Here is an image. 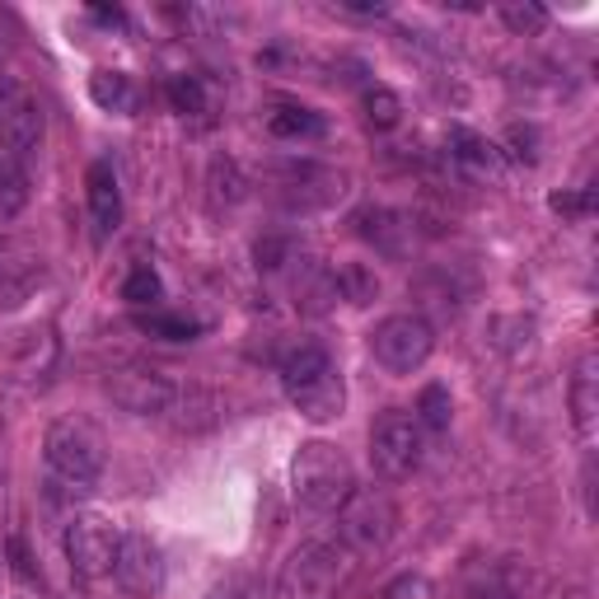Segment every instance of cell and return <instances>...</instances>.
<instances>
[{
    "mask_svg": "<svg viewBox=\"0 0 599 599\" xmlns=\"http://www.w3.org/2000/svg\"><path fill=\"white\" fill-rule=\"evenodd\" d=\"M417 300H422V305L426 309H436V314H445V318H455V286H449V291H432V286H426V276H422V282H417Z\"/></svg>",
    "mask_w": 599,
    "mask_h": 599,
    "instance_id": "obj_33",
    "label": "cell"
},
{
    "mask_svg": "<svg viewBox=\"0 0 599 599\" xmlns=\"http://www.w3.org/2000/svg\"><path fill=\"white\" fill-rule=\"evenodd\" d=\"M548 206L558 211V216H590V211H595V197H590V192H552Z\"/></svg>",
    "mask_w": 599,
    "mask_h": 599,
    "instance_id": "obj_32",
    "label": "cell"
},
{
    "mask_svg": "<svg viewBox=\"0 0 599 599\" xmlns=\"http://www.w3.org/2000/svg\"><path fill=\"white\" fill-rule=\"evenodd\" d=\"M595 417H599V375H595V356H581V366L571 375V426L581 440L595 436Z\"/></svg>",
    "mask_w": 599,
    "mask_h": 599,
    "instance_id": "obj_17",
    "label": "cell"
},
{
    "mask_svg": "<svg viewBox=\"0 0 599 599\" xmlns=\"http://www.w3.org/2000/svg\"><path fill=\"white\" fill-rule=\"evenodd\" d=\"M361 109H366V122L375 132H394L403 122V99L389 90V84H370L366 94H361Z\"/></svg>",
    "mask_w": 599,
    "mask_h": 599,
    "instance_id": "obj_24",
    "label": "cell"
},
{
    "mask_svg": "<svg viewBox=\"0 0 599 599\" xmlns=\"http://www.w3.org/2000/svg\"><path fill=\"white\" fill-rule=\"evenodd\" d=\"M164 295V286H160V276H155V267H136L132 276L122 282V300H132L136 309H155V300Z\"/></svg>",
    "mask_w": 599,
    "mask_h": 599,
    "instance_id": "obj_30",
    "label": "cell"
},
{
    "mask_svg": "<svg viewBox=\"0 0 599 599\" xmlns=\"http://www.w3.org/2000/svg\"><path fill=\"white\" fill-rule=\"evenodd\" d=\"M291 483H295V501L305 510H314V516H333V510H342V501L356 491V468L337 445L309 440V445H300Z\"/></svg>",
    "mask_w": 599,
    "mask_h": 599,
    "instance_id": "obj_1",
    "label": "cell"
},
{
    "mask_svg": "<svg viewBox=\"0 0 599 599\" xmlns=\"http://www.w3.org/2000/svg\"><path fill=\"white\" fill-rule=\"evenodd\" d=\"M113 576L132 595H155L164 586V552H160V544L150 539V534H122Z\"/></svg>",
    "mask_w": 599,
    "mask_h": 599,
    "instance_id": "obj_13",
    "label": "cell"
},
{
    "mask_svg": "<svg viewBox=\"0 0 599 599\" xmlns=\"http://www.w3.org/2000/svg\"><path fill=\"white\" fill-rule=\"evenodd\" d=\"M342 192H347V179H342L337 169H328V164H314V160L282 164L272 174V197L282 202L286 211H300V216L342 202Z\"/></svg>",
    "mask_w": 599,
    "mask_h": 599,
    "instance_id": "obj_9",
    "label": "cell"
},
{
    "mask_svg": "<svg viewBox=\"0 0 599 599\" xmlns=\"http://www.w3.org/2000/svg\"><path fill=\"white\" fill-rule=\"evenodd\" d=\"M370 352H375V361H379L384 370L413 375V370H422L426 361H432L436 328L426 324L422 314H389V318H379V324H375Z\"/></svg>",
    "mask_w": 599,
    "mask_h": 599,
    "instance_id": "obj_6",
    "label": "cell"
},
{
    "mask_svg": "<svg viewBox=\"0 0 599 599\" xmlns=\"http://www.w3.org/2000/svg\"><path fill=\"white\" fill-rule=\"evenodd\" d=\"M42 141V109L38 99L14 80H0V150L10 160L29 155Z\"/></svg>",
    "mask_w": 599,
    "mask_h": 599,
    "instance_id": "obj_11",
    "label": "cell"
},
{
    "mask_svg": "<svg viewBox=\"0 0 599 599\" xmlns=\"http://www.w3.org/2000/svg\"><path fill=\"white\" fill-rule=\"evenodd\" d=\"M211 599H263V586L253 581L248 571H230L225 581H221L216 590H211Z\"/></svg>",
    "mask_w": 599,
    "mask_h": 599,
    "instance_id": "obj_31",
    "label": "cell"
},
{
    "mask_svg": "<svg viewBox=\"0 0 599 599\" xmlns=\"http://www.w3.org/2000/svg\"><path fill=\"white\" fill-rule=\"evenodd\" d=\"M282 384H286V398L295 403L300 417L309 422H333L347 403V389H342V375L333 366V356L324 347H295L286 361H282Z\"/></svg>",
    "mask_w": 599,
    "mask_h": 599,
    "instance_id": "obj_2",
    "label": "cell"
},
{
    "mask_svg": "<svg viewBox=\"0 0 599 599\" xmlns=\"http://www.w3.org/2000/svg\"><path fill=\"white\" fill-rule=\"evenodd\" d=\"M510 155H516L520 164H539V155H534V145H539V136H534V126H510Z\"/></svg>",
    "mask_w": 599,
    "mask_h": 599,
    "instance_id": "obj_34",
    "label": "cell"
},
{
    "mask_svg": "<svg viewBox=\"0 0 599 599\" xmlns=\"http://www.w3.org/2000/svg\"><path fill=\"white\" fill-rule=\"evenodd\" d=\"M337 291H342V300H352V305H370V300L379 295V282L366 263H347L337 272Z\"/></svg>",
    "mask_w": 599,
    "mask_h": 599,
    "instance_id": "obj_26",
    "label": "cell"
},
{
    "mask_svg": "<svg viewBox=\"0 0 599 599\" xmlns=\"http://www.w3.org/2000/svg\"><path fill=\"white\" fill-rule=\"evenodd\" d=\"M211 206H234V202H240L244 197V179H240V169H234L230 160H216V164H211Z\"/></svg>",
    "mask_w": 599,
    "mask_h": 599,
    "instance_id": "obj_29",
    "label": "cell"
},
{
    "mask_svg": "<svg viewBox=\"0 0 599 599\" xmlns=\"http://www.w3.org/2000/svg\"><path fill=\"white\" fill-rule=\"evenodd\" d=\"M417 426L422 432H449V417H455V403H449V389L445 384H426V389L417 394Z\"/></svg>",
    "mask_w": 599,
    "mask_h": 599,
    "instance_id": "obj_23",
    "label": "cell"
},
{
    "mask_svg": "<svg viewBox=\"0 0 599 599\" xmlns=\"http://www.w3.org/2000/svg\"><path fill=\"white\" fill-rule=\"evenodd\" d=\"M94 19H103V24H122V10H94Z\"/></svg>",
    "mask_w": 599,
    "mask_h": 599,
    "instance_id": "obj_36",
    "label": "cell"
},
{
    "mask_svg": "<svg viewBox=\"0 0 599 599\" xmlns=\"http://www.w3.org/2000/svg\"><path fill=\"white\" fill-rule=\"evenodd\" d=\"M267 132L282 136V141H314L324 136V118L309 113V109H295V103H286V109H276L267 118Z\"/></svg>",
    "mask_w": 599,
    "mask_h": 599,
    "instance_id": "obj_21",
    "label": "cell"
},
{
    "mask_svg": "<svg viewBox=\"0 0 599 599\" xmlns=\"http://www.w3.org/2000/svg\"><path fill=\"white\" fill-rule=\"evenodd\" d=\"M501 24L510 33H544L548 10L534 6V0H506V6H501Z\"/></svg>",
    "mask_w": 599,
    "mask_h": 599,
    "instance_id": "obj_27",
    "label": "cell"
},
{
    "mask_svg": "<svg viewBox=\"0 0 599 599\" xmlns=\"http://www.w3.org/2000/svg\"><path fill=\"white\" fill-rule=\"evenodd\" d=\"M449 145H455V164L464 169L468 179H497L501 174V150L491 145L487 136L455 132V136H449Z\"/></svg>",
    "mask_w": 599,
    "mask_h": 599,
    "instance_id": "obj_18",
    "label": "cell"
},
{
    "mask_svg": "<svg viewBox=\"0 0 599 599\" xmlns=\"http://www.w3.org/2000/svg\"><path fill=\"white\" fill-rule=\"evenodd\" d=\"M103 389L118 403L122 413L132 417H169L183 403V389L164 370H150V366H118L103 379Z\"/></svg>",
    "mask_w": 599,
    "mask_h": 599,
    "instance_id": "obj_7",
    "label": "cell"
},
{
    "mask_svg": "<svg viewBox=\"0 0 599 599\" xmlns=\"http://www.w3.org/2000/svg\"><path fill=\"white\" fill-rule=\"evenodd\" d=\"M529 590V567L516 558H501V562H487L483 571H474L464 599H525Z\"/></svg>",
    "mask_w": 599,
    "mask_h": 599,
    "instance_id": "obj_15",
    "label": "cell"
},
{
    "mask_svg": "<svg viewBox=\"0 0 599 599\" xmlns=\"http://www.w3.org/2000/svg\"><path fill=\"white\" fill-rule=\"evenodd\" d=\"M342 10L347 14H384L379 0H342Z\"/></svg>",
    "mask_w": 599,
    "mask_h": 599,
    "instance_id": "obj_35",
    "label": "cell"
},
{
    "mask_svg": "<svg viewBox=\"0 0 599 599\" xmlns=\"http://www.w3.org/2000/svg\"><path fill=\"white\" fill-rule=\"evenodd\" d=\"M118 544H122V534H118L109 520H103V516H80V520H71V529H67L71 571L84 576V581H103V576H113Z\"/></svg>",
    "mask_w": 599,
    "mask_h": 599,
    "instance_id": "obj_10",
    "label": "cell"
},
{
    "mask_svg": "<svg viewBox=\"0 0 599 599\" xmlns=\"http://www.w3.org/2000/svg\"><path fill=\"white\" fill-rule=\"evenodd\" d=\"M136 328H141V333H150V337H164V342H192V337L202 333L197 318H183V314H155V309L141 314V318H136Z\"/></svg>",
    "mask_w": 599,
    "mask_h": 599,
    "instance_id": "obj_25",
    "label": "cell"
},
{
    "mask_svg": "<svg viewBox=\"0 0 599 599\" xmlns=\"http://www.w3.org/2000/svg\"><path fill=\"white\" fill-rule=\"evenodd\" d=\"M164 94H169V103H174V113H183V118L206 109V90H202L197 75H174L164 84Z\"/></svg>",
    "mask_w": 599,
    "mask_h": 599,
    "instance_id": "obj_28",
    "label": "cell"
},
{
    "mask_svg": "<svg viewBox=\"0 0 599 599\" xmlns=\"http://www.w3.org/2000/svg\"><path fill=\"white\" fill-rule=\"evenodd\" d=\"M42 455H48V468L71 483V487H90L99 483L103 464H109V445H103V432L84 417H61L48 426V440H42Z\"/></svg>",
    "mask_w": 599,
    "mask_h": 599,
    "instance_id": "obj_4",
    "label": "cell"
},
{
    "mask_svg": "<svg viewBox=\"0 0 599 599\" xmlns=\"http://www.w3.org/2000/svg\"><path fill=\"white\" fill-rule=\"evenodd\" d=\"M398 510L384 491H352L337 510V544L347 552H379L394 539Z\"/></svg>",
    "mask_w": 599,
    "mask_h": 599,
    "instance_id": "obj_8",
    "label": "cell"
},
{
    "mask_svg": "<svg viewBox=\"0 0 599 599\" xmlns=\"http://www.w3.org/2000/svg\"><path fill=\"white\" fill-rule=\"evenodd\" d=\"M90 99L103 113H136V103H141L132 75H122V71H94L90 75Z\"/></svg>",
    "mask_w": 599,
    "mask_h": 599,
    "instance_id": "obj_19",
    "label": "cell"
},
{
    "mask_svg": "<svg viewBox=\"0 0 599 599\" xmlns=\"http://www.w3.org/2000/svg\"><path fill=\"white\" fill-rule=\"evenodd\" d=\"M29 206V174L10 155H0V225H10Z\"/></svg>",
    "mask_w": 599,
    "mask_h": 599,
    "instance_id": "obj_22",
    "label": "cell"
},
{
    "mask_svg": "<svg viewBox=\"0 0 599 599\" xmlns=\"http://www.w3.org/2000/svg\"><path fill=\"white\" fill-rule=\"evenodd\" d=\"M295 295H300V309H305V314H328V309H333V300H342V291H337V272L305 267V276H295Z\"/></svg>",
    "mask_w": 599,
    "mask_h": 599,
    "instance_id": "obj_20",
    "label": "cell"
},
{
    "mask_svg": "<svg viewBox=\"0 0 599 599\" xmlns=\"http://www.w3.org/2000/svg\"><path fill=\"white\" fill-rule=\"evenodd\" d=\"M57 356V342H52V328H24L10 337V347L0 352V361L14 370V375H48Z\"/></svg>",
    "mask_w": 599,
    "mask_h": 599,
    "instance_id": "obj_16",
    "label": "cell"
},
{
    "mask_svg": "<svg viewBox=\"0 0 599 599\" xmlns=\"http://www.w3.org/2000/svg\"><path fill=\"white\" fill-rule=\"evenodd\" d=\"M84 197H90V221H94V234H113L122 225V192H118V174L113 164H90L84 174Z\"/></svg>",
    "mask_w": 599,
    "mask_h": 599,
    "instance_id": "obj_14",
    "label": "cell"
},
{
    "mask_svg": "<svg viewBox=\"0 0 599 599\" xmlns=\"http://www.w3.org/2000/svg\"><path fill=\"white\" fill-rule=\"evenodd\" d=\"M356 552H347L337 539L300 544L276 571V599H333L352 576Z\"/></svg>",
    "mask_w": 599,
    "mask_h": 599,
    "instance_id": "obj_3",
    "label": "cell"
},
{
    "mask_svg": "<svg viewBox=\"0 0 599 599\" xmlns=\"http://www.w3.org/2000/svg\"><path fill=\"white\" fill-rule=\"evenodd\" d=\"M426 459V432L417 426L413 413H398L389 408L375 426H370V464H375V474L379 478H413L417 468Z\"/></svg>",
    "mask_w": 599,
    "mask_h": 599,
    "instance_id": "obj_5",
    "label": "cell"
},
{
    "mask_svg": "<svg viewBox=\"0 0 599 599\" xmlns=\"http://www.w3.org/2000/svg\"><path fill=\"white\" fill-rule=\"evenodd\" d=\"M42 282H48V263H42V253L33 244H24V240L0 234V309H19Z\"/></svg>",
    "mask_w": 599,
    "mask_h": 599,
    "instance_id": "obj_12",
    "label": "cell"
}]
</instances>
